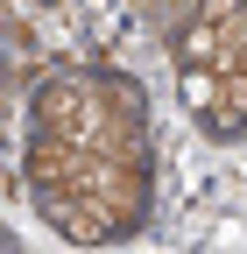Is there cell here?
I'll return each instance as SVG.
<instances>
[{"label":"cell","mask_w":247,"mask_h":254,"mask_svg":"<svg viewBox=\"0 0 247 254\" xmlns=\"http://www.w3.org/2000/svg\"><path fill=\"white\" fill-rule=\"evenodd\" d=\"M36 134H57L71 148L113 155V163H148V106L134 78L106 71H64L36 85Z\"/></svg>","instance_id":"6da1fadb"},{"label":"cell","mask_w":247,"mask_h":254,"mask_svg":"<svg viewBox=\"0 0 247 254\" xmlns=\"http://www.w3.org/2000/svg\"><path fill=\"white\" fill-rule=\"evenodd\" d=\"M36 205H43V219H50L71 247H106V240H113V226L78 198V190H36Z\"/></svg>","instance_id":"7a4b0ae2"},{"label":"cell","mask_w":247,"mask_h":254,"mask_svg":"<svg viewBox=\"0 0 247 254\" xmlns=\"http://www.w3.org/2000/svg\"><path fill=\"white\" fill-rule=\"evenodd\" d=\"M205 127L212 134H247V64L240 71H219V99H212Z\"/></svg>","instance_id":"3957f363"},{"label":"cell","mask_w":247,"mask_h":254,"mask_svg":"<svg viewBox=\"0 0 247 254\" xmlns=\"http://www.w3.org/2000/svg\"><path fill=\"white\" fill-rule=\"evenodd\" d=\"M212 99H219V71H212V64H191V71H184V106L205 120V113H212Z\"/></svg>","instance_id":"277c9868"},{"label":"cell","mask_w":247,"mask_h":254,"mask_svg":"<svg viewBox=\"0 0 247 254\" xmlns=\"http://www.w3.org/2000/svg\"><path fill=\"white\" fill-rule=\"evenodd\" d=\"M247 64V14L219 21V57H212V71H240Z\"/></svg>","instance_id":"5b68a950"},{"label":"cell","mask_w":247,"mask_h":254,"mask_svg":"<svg viewBox=\"0 0 247 254\" xmlns=\"http://www.w3.org/2000/svg\"><path fill=\"white\" fill-rule=\"evenodd\" d=\"M177 50H184V64H212V57H219V21H191Z\"/></svg>","instance_id":"8992f818"},{"label":"cell","mask_w":247,"mask_h":254,"mask_svg":"<svg viewBox=\"0 0 247 254\" xmlns=\"http://www.w3.org/2000/svg\"><path fill=\"white\" fill-rule=\"evenodd\" d=\"M247 14V0H198V21H233Z\"/></svg>","instance_id":"52a82bcc"}]
</instances>
